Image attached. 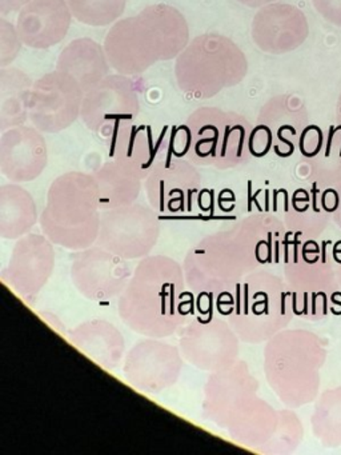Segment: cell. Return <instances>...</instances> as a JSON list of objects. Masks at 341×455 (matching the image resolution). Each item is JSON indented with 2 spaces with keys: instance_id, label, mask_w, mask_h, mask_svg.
Segmentation results:
<instances>
[{
  "instance_id": "cell-1",
  "label": "cell",
  "mask_w": 341,
  "mask_h": 455,
  "mask_svg": "<svg viewBox=\"0 0 341 455\" xmlns=\"http://www.w3.org/2000/svg\"><path fill=\"white\" fill-rule=\"evenodd\" d=\"M189 44L184 15L168 4H151L135 17L117 20L104 39L111 68L122 76L144 73L155 63L176 60Z\"/></svg>"
},
{
  "instance_id": "cell-2",
  "label": "cell",
  "mask_w": 341,
  "mask_h": 455,
  "mask_svg": "<svg viewBox=\"0 0 341 455\" xmlns=\"http://www.w3.org/2000/svg\"><path fill=\"white\" fill-rule=\"evenodd\" d=\"M247 73L244 52L220 34L196 36L176 58L178 89L194 100H210L223 90L237 86Z\"/></svg>"
},
{
  "instance_id": "cell-3",
  "label": "cell",
  "mask_w": 341,
  "mask_h": 455,
  "mask_svg": "<svg viewBox=\"0 0 341 455\" xmlns=\"http://www.w3.org/2000/svg\"><path fill=\"white\" fill-rule=\"evenodd\" d=\"M85 92L68 74L55 70L37 79L29 102V121L39 132L55 134L82 114Z\"/></svg>"
},
{
  "instance_id": "cell-4",
  "label": "cell",
  "mask_w": 341,
  "mask_h": 455,
  "mask_svg": "<svg viewBox=\"0 0 341 455\" xmlns=\"http://www.w3.org/2000/svg\"><path fill=\"white\" fill-rule=\"evenodd\" d=\"M191 148L202 158H226L228 153L240 156L250 148L252 126L244 116L218 108H199L186 121Z\"/></svg>"
},
{
  "instance_id": "cell-5",
  "label": "cell",
  "mask_w": 341,
  "mask_h": 455,
  "mask_svg": "<svg viewBox=\"0 0 341 455\" xmlns=\"http://www.w3.org/2000/svg\"><path fill=\"white\" fill-rule=\"evenodd\" d=\"M140 111L138 90L127 76H108L88 90L83 100V124L95 132H116Z\"/></svg>"
},
{
  "instance_id": "cell-6",
  "label": "cell",
  "mask_w": 341,
  "mask_h": 455,
  "mask_svg": "<svg viewBox=\"0 0 341 455\" xmlns=\"http://www.w3.org/2000/svg\"><path fill=\"white\" fill-rule=\"evenodd\" d=\"M252 41L261 52L282 55L295 52L309 36V23L298 7L272 4L261 7L252 20Z\"/></svg>"
},
{
  "instance_id": "cell-7",
  "label": "cell",
  "mask_w": 341,
  "mask_h": 455,
  "mask_svg": "<svg viewBox=\"0 0 341 455\" xmlns=\"http://www.w3.org/2000/svg\"><path fill=\"white\" fill-rule=\"evenodd\" d=\"M71 20L67 0H31L19 12L16 30L29 49H51L66 38Z\"/></svg>"
},
{
  "instance_id": "cell-8",
  "label": "cell",
  "mask_w": 341,
  "mask_h": 455,
  "mask_svg": "<svg viewBox=\"0 0 341 455\" xmlns=\"http://www.w3.org/2000/svg\"><path fill=\"white\" fill-rule=\"evenodd\" d=\"M56 70L68 74L87 92L109 76L106 50L90 38L72 41L59 55Z\"/></svg>"
},
{
  "instance_id": "cell-9",
  "label": "cell",
  "mask_w": 341,
  "mask_h": 455,
  "mask_svg": "<svg viewBox=\"0 0 341 455\" xmlns=\"http://www.w3.org/2000/svg\"><path fill=\"white\" fill-rule=\"evenodd\" d=\"M258 124H264L268 129L272 137V145L277 154L282 153V146H285L287 156L293 153V138L300 140L301 132L308 124V113L300 100L284 95L269 100L260 116Z\"/></svg>"
},
{
  "instance_id": "cell-10",
  "label": "cell",
  "mask_w": 341,
  "mask_h": 455,
  "mask_svg": "<svg viewBox=\"0 0 341 455\" xmlns=\"http://www.w3.org/2000/svg\"><path fill=\"white\" fill-rule=\"evenodd\" d=\"M3 166L12 175L28 177L45 164V142L39 130L19 126L2 135Z\"/></svg>"
},
{
  "instance_id": "cell-11",
  "label": "cell",
  "mask_w": 341,
  "mask_h": 455,
  "mask_svg": "<svg viewBox=\"0 0 341 455\" xmlns=\"http://www.w3.org/2000/svg\"><path fill=\"white\" fill-rule=\"evenodd\" d=\"M31 78L15 68L0 70V129L3 132L23 126L29 118Z\"/></svg>"
},
{
  "instance_id": "cell-12",
  "label": "cell",
  "mask_w": 341,
  "mask_h": 455,
  "mask_svg": "<svg viewBox=\"0 0 341 455\" xmlns=\"http://www.w3.org/2000/svg\"><path fill=\"white\" fill-rule=\"evenodd\" d=\"M72 17L83 25L106 28L116 22L127 6V0H67Z\"/></svg>"
},
{
  "instance_id": "cell-13",
  "label": "cell",
  "mask_w": 341,
  "mask_h": 455,
  "mask_svg": "<svg viewBox=\"0 0 341 455\" xmlns=\"http://www.w3.org/2000/svg\"><path fill=\"white\" fill-rule=\"evenodd\" d=\"M21 42L16 26L5 20H0V66L8 68V65L16 60L20 52Z\"/></svg>"
},
{
  "instance_id": "cell-14",
  "label": "cell",
  "mask_w": 341,
  "mask_h": 455,
  "mask_svg": "<svg viewBox=\"0 0 341 455\" xmlns=\"http://www.w3.org/2000/svg\"><path fill=\"white\" fill-rule=\"evenodd\" d=\"M301 153L306 156H313L319 153L322 146L321 130L317 126H306L298 140Z\"/></svg>"
},
{
  "instance_id": "cell-15",
  "label": "cell",
  "mask_w": 341,
  "mask_h": 455,
  "mask_svg": "<svg viewBox=\"0 0 341 455\" xmlns=\"http://www.w3.org/2000/svg\"><path fill=\"white\" fill-rule=\"evenodd\" d=\"M312 4L320 17L341 28V0H312Z\"/></svg>"
},
{
  "instance_id": "cell-16",
  "label": "cell",
  "mask_w": 341,
  "mask_h": 455,
  "mask_svg": "<svg viewBox=\"0 0 341 455\" xmlns=\"http://www.w3.org/2000/svg\"><path fill=\"white\" fill-rule=\"evenodd\" d=\"M31 0H0V12L8 15L11 12H20Z\"/></svg>"
},
{
  "instance_id": "cell-17",
  "label": "cell",
  "mask_w": 341,
  "mask_h": 455,
  "mask_svg": "<svg viewBox=\"0 0 341 455\" xmlns=\"http://www.w3.org/2000/svg\"><path fill=\"white\" fill-rule=\"evenodd\" d=\"M242 6L250 7V9H261V7L268 6V4H276L277 0H237Z\"/></svg>"
},
{
  "instance_id": "cell-18",
  "label": "cell",
  "mask_w": 341,
  "mask_h": 455,
  "mask_svg": "<svg viewBox=\"0 0 341 455\" xmlns=\"http://www.w3.org/2000/svg\"><path fill=\"white\" fill-rule=\"evenodd\" d=\"M336 116H337L338 124H341V94H340V98H338L337 110H336Z\"/></svg>"
}]
</instances>
